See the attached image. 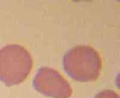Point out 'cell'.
I'll list each match as a JSON object with an SVG mask.
<instances>
[{
	"mask_svg": "<svg viewBox=\"0 0 120 98\" xmlns=\"http://www.w3.org/2000/svg\"><path fill=\"white\" fill-rule=\"evenodd\" d=\"M33 85L38 93L53 98H69L73 93L65 78L57 70L49 67L38 69L33 79Z\"/></svg>",
	"mask_w": 120,
	"mask_h": 98,
	"instance_id": "obj_3",
	"label": "cell"
},
{
	"mask_svg": "<svg viewBox=\"0 0 120 98\" xmlns=\"http://www.w3.org/2000/svg\"><path fill=\"white\" fill-rule=\"evenodd\" d=\"M33 68L30 53L19 44H8L0 49V81L6 86L24 81Z\"/></svg>",
	"mask_w": 120,
	"mask_h": 98,
	"instance_id": "obj_2",
	"label": "cell"
},
{
	"mask_svg": "<svg viewBox=\"0 0 120 98\" xmlns=\"http://www.w3.org/2000/svg\"><path fill=\"white\" fill-rule=\"evenodd\" d=\"M67 75L79 82H91L97 79L102 66L98 52L89 46H77L70 49L63 59Z\"/></svg>",
	"mask_w": 120,
	"mask_h": 98,
	"instance_id": "obj_1",
	"label": "cell"
},
{
	"mask_svg": "<svg viewBox=\"0 0 120 98\" xmlns=\"http://www.w3.org/2000/svg\"><path fill=\"white\" fill-rule=\"evenodd\" d=\"M94 98H120V96L113 90H105L97 93Z\"/></svg>",
	"mask_w": 120,
	"mask_h": 98,
	"instance_id": "obj_4",
	"label": "cell"
}]
</instances>
